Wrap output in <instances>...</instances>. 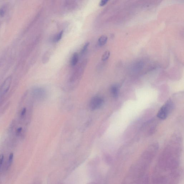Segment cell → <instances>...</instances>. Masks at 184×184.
<instances>
[{
    "mask_svg": "<svg viewBox=\"0 0 184 184\" xmlns=\"http://www.w3.org/2000/svg\"><path fill=\"white\" fill-rule=\"evenodd\" d=\"M173 106L174 105L171 100L168 101L159 110L157 114V117L161 119H166L169 114L172 111Z\"/></svg>",
    "mask_w": 184,
    "mask_h": 184,
    "instance_id": "6da1fadb",
    "label": "cell"
},
{
    "mask_svg": "<svg viewBox=\"0 0 184 184\" xmlns=\"http://www.w3.org/2000/svg\"><path fill=\"white\" fill-rule=\"evenodd\" d=\"M103 98L100 96H94L92 98L89 103L90 109L95 110L100 108L103 105Z\"/></svg>",
    "mask_w": 184,
    "mask_h": 184,
    "instance_id": "7a4b0ae2",
    "label": "cell"
},
{
    "mask_svg": "<svg viewBox=\"0 0 184 184\" xmlns=\"http://www.w3.org/2000/svg\"><path fill=\"white\" fill-rule=\"evenodd\" d=\"M87 60H85L79 65L70 78L71 81H75L82 75L87 64Z\"/></svg>",
    "mask_w": 184,
    "mask_h": 184,
    "instance_id": "3957f363",
    "label": "cell"
},
{
    "mask_svg": "<svg viewBox=\"0 0 184 184\" xmlns=\"http://www.w3.org/2000/svg\"><path fill=\"white\" fill-rule=\"evenodd\" d=\"M12 80L11 76H9L6 79L3 83L1 87V91L2 94H4L7 93L9 90Z\"/></svg>",
    "mask_w": 184,
    "mask_h": 184,
    "instance_id": "277c9868",
    "label": "cell"
},
{
    "mask_svg": "<svg viewBox=\"0 0 184 184\" xmlns=\"http://www.w3.org/2000/svg\"><path fill=\"white\" fill-rule=\"evenodd\" d=\"M111 93L112 96L114 98H117L119 94V88L117 85H113L111 87L110 89Z\"/></svg>",
    "mask_w": 184,
    "mask_h": 184,
    "instance_id": "5b68a950",
    "label": "cell"
},
{
    "mask_svg": "<svg viewBox=\"0 0 184 184\" xmlns=\"http://www.w3.org/2000/svg\"><path fill=\"white\" fill-rule=\"evenodd\" d=\"M79 60L78 54L77 53H75L73 54L71 60V64L72 66L76 65L78 62Z\"/></svg>",
    "mask_w": 184,
    "mask_h": 184,
    "instance_id": "8992f818",
    "label": "cell"
},
{
    "mask_svg": "<svg viewBox=\"0 0 184 184\" xmlns=\"http://www.w3.org/2000/svg\"><path fill=\"white\" fill-rule=\"evenodd\" d=\"M108 37L106 35H103L100 37L98 39V42L100 45H104L107 43Z\"/></svg>",
    "mask_w": 184,
    "mask_h": 184,
    "instance_id": "52a82bcc",
    "label": "cell"
},
{
    "mask_svg": "<svg viewBox=\"0 0 184 184\" xmlns=\"http://www.w3.org/2000/svg\"><path fill=\"white\" fill-rule=\"evenodd\" d=\"M63 31H61L60 32L56 34L54 39V42H57L61 40L63 35Z\"/></svg>",
    "mask_w": 184,
    "mask_h": 184,
    "instance_id": "ba28073f",
    "label": "cell"
},
{
    "mask_svg": "<svg viewBox=\"0 0 184 184\" xmlns=\"http://www.w3.org/2000/svg\"><path fill=\"white\" fill-rule=\"evenodd\" d=\"M110 55V52L109 51H107L104 52L102 56V60L103 61H107L109 58Z\"/></svg>",
    "mask_w": 184,
    "mask_h": 184,
    "instance_id": "9c48e42d",
    "label": "cell"
},
{
    "mask_svg": "<svg viewBox=\"0 0 184 184\" xmlns=\"http://www.w3.org/2000/svg\"><path fill=\"white\" fill-rule=\"evenodd\" d=\"M89 44H90V43L89 42H87L84 45L83 48L81 50V52H80L81 54H83L85 52L89 46Z\"/></svg>",
    "mask_w": 184,
    "mask_h": 184,
    "instance_id": "30bf717a",
    "label": "cell"
},
{
    "mask_svg": "<svg viewBox=\"0 0 184 184\" xmlns=\"http://www.w3.org/2000/svg\"><path fill=\"white\" fill-rule=\"evenodd\" d=\"M14 154L13 153H11L10 154L9 157L8 161V167H10L12 163V161L14 158Z\"/></svg>",
    "mask_w": 184,
    "mask_h": 184,
    "instance_id": "8fae6325",
    "label": "cell"
},
{
    "mask_svg": "<svg viewBox=\"0 0 184 184\" xmlns=\"http://www.w3.org/2000/svg\"><path fill=\"white\" fill-rule=\"evenodd\" d=\"M4 156L3 154L0 155V168L2 166L3 160H4Z\"/></svg>",
    "mask_w": 184,
    "mask_h": 184,
    "instance_id": "7c38bea8",
    "label": "cell"
},
{
    "mask_svg": "<svg viewBox=\"0 0 184 184\" xmlns=\"http://www.w3.org/2000/svg\"><path fill=\"white\" fill-rule=\"evenodd\" d=\"M108 1V0H102L100 2L99 6L101 7L104 6L107 3Z\"/></svg>",
    "mask_w": 184,
    "mask_h": 184,
    "instance_id": "4fadbf2b",
    "label": "cell"
},
{
    "mask_svg": "<svg viewBox=\"0 0 184 184\" xmlns=\"http://www.w3.org/2000/svg\"><path fill=\"white\" fill-rule=\"evenodd\" d=\"M26 113V108H24L22 109L21 113V116L22 117H24L25 116Z\"/></svg>",
    "mask_w": 184,
    "mask_h": 184,
    "instance_id": "5bb4252c",
    "label": "cell"
},
{
    "mask_svg": "<svg viewBox=\"0 0 184 184\" xmlns=\"http://www.w3.org/2000/svg\"><path fill=\"white\" fill-rule=\"evenodd\" d=\"M5 10L3 8H1L0 9V16L2 17L4 16L5 15Z\"/></svg>",
    "mask_w": 184,
    "mask_h": 184,
    "instance_id": "9a60e30c",
    "label": "cell"
},
{
    "mask_svg": "<svg viewBox=\"0 0 184 184\" xmlns=\"http://www.w3.org/2000/svg\"><path fill=\"white\" fill-rule=\"evenodd\" d=\"M22 127H19L17 130L16 134L17 136L19 135V134L22 132Z\"/></svg>",
    "mask_w": 184,
    "mask_h": 184,
    "instance_id": "2e32d148",
    "label": "cell"
},
{
    "mask_svg": "<svg viewBox=\"0 0 184 184\" xmlns=\"http://www.w3.org/2000/svg\"><path fill=\"white\" fill-rule=\"evenodd\" d=\"M90 184H96L95 183H94V182H93V183H90Z\"/></svg>",
    "mask_w": 184,
    "mask_h": 184,
    "instance_id": "e0dca14e",
    "label": "cell"
}]
</instances>
